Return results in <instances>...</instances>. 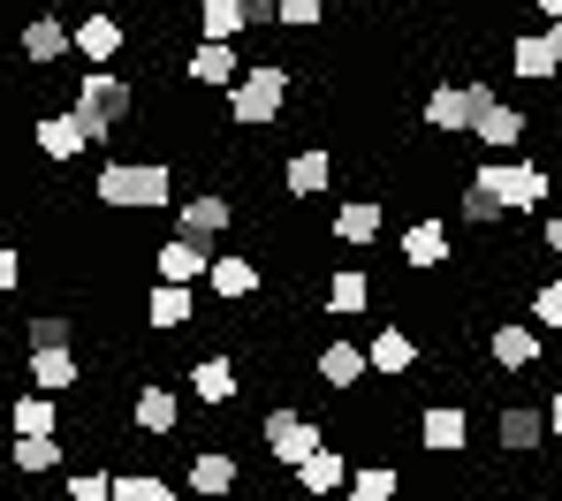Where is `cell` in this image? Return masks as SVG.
I'll use <instances>...</instances> for the list:
<instances>
[{"label": "cell", "instance_id": "1", "mask_svg": "<svg viewBox=\"0 0 562 501\" xmlns=\"http://www.w3.org/2000/svg\"><path fill=\"white\" fill-rule=\"evenodd\" d=\"M92 198L106 213H160V205H176V168L168 160H106Z\"/></svg>", "mask_w": 562, "mask_h": 501}, {"label": "cell", "instance_id": "2", "mask_svg": "<svg viewBox=\"0 0 562 501\" xmlns=\"http://www.w3.org/2000/svg\"><path fill=\"white\" fill-rule=\"evenodd\" d=\"M281 106H289V69L281 61H251L228 84V122L236 129H267V122H281Z\"/></svg>", "mask_w": 562, "mask_h": 501}, {"label": "cell", "instance_id": "3", "mask_svg": "<svg viewBox=\"0 0 562 501\" xmlns=\"http://www.w3.org/2000/svg\"><path fill=\"white\" fill-rule=\"evenodd\" d=\"M471 191H486L502 213H540L548 191H555V175H548V168H532V160H486V168L471 175Z\"/></svg>", "mask_w": 562, "mask_h": 501}, {"label": "cell", "instance_id": "4", "mask_svg": "<svg viewBox=\"0 0 562 501\" xmlns=\"http://www.w3.org/2000/svg\"><path fill=\"white\" fill-rule=\"evenodd\" d=\"M494 100V84H479V77H449V84H434L426 92V129L434 137H471V122H479V106Z\"/></svg>", "mask_w": 562, "mask_h": 501}, {"label": "cell", "instance_id": "5", "mask_svg": "<svg viewBox=\"0 0 562 501\" xmlns=\"http://www.w3.org/2000/svg\"><path fill=\"white\" fill-rule=\"evenodd\" d=\"M77 114L99 122V129L114 137V129L137 114V84H130V77H114V69H85V77H77Z\"/></svg>", "mask_w": 562, "mask_h": 501}, {"label": "cell", "instance_id": "6", "mask_svg": "<svg viewBox=\"0 0 562 501\" xmlns=\"http://www.w3.org/2000/svg\"><path fill=\"white\" fill-rule=\"evenodd\" d=\"M259 441H267V456H274L281 471H296L312 448H327V433L304 418V410H267V425H259Z\"/></svg>", "mask_w": 562, "mask_h": 501}, {"label": "cell", "instance_id": "7", "mask_svg": "<svg viewBox=\"0 0 562 501\" xmlns=\"http://www.w3.org/2000/svg\"><path fill=\"white\" fill-rule=\"evenodd\" d=\"M69 46L85 54V69H106V61L130 46V23H122L114 8H85V15L69 23Z\"/></svg>", "mask_w": 562, "mask_h": 501}, {"label": "cell", "instance_id": "8", "mask_svg": "<svg viewBox=\"0 0 562 501\" xmlns=\"http://www.w3.org/2000/svg\"><path fill=\"white\" fill-rule=\"evenodd\" d=\"M31 137H38V152H46V160H77V152L106 145V129L85 122L77 106H69V114H38V122H31Z\"/></svg>", "mask_w": 562, "mask_h": 501}, {"label": "cell", "instance_id": "9", "mask_svg": "<svg viewBox=\"0 0 562 501\" xmlns=\"http://www.w3.org/2000/svg\"><path fill=\"white\" fill-rule=\"evenodd\" d=\"M15 54H23L31 69H54V61L69 54V15H54V8H31V15H23V31H15Z\"/></svg>", "mask_w": 562, "mask_h": 501}, {"label": "cell", "instance_id": "10", "mask_svg": "<svg viewBox=\"0 0 562 501\" xmlns=\"http://www.w3.org/2000/svg\"><path fill=\"white\" fill-rule=\"evenodd\" d=\"M228 220H236V205L221 198V191H190V198H176V236H190V243H221Z\"/></svg>", "mask_w": 562, "mask_h": 501}, {"label": "cell", "instance_id": "11", "mask_svg": "<svg viewBox=\"0 0 562 501\" xmlns=\"http://www.w3.org/2000/svg\"><path fill=\"white\" fill-rule=\"evenodd\" d=\"M486 357H494L502 373H532V365H540V327H525V319H494Z\"/></svg>", "mask_w": 562, "mask_h": 501}, {"label": "cell", "instance_id": "12", "mask_svg": "<svg viewBox=\"0 0 562 501\" xmlns=\"http://www.w3.org/2000/svg\"><path fill=\"white\" fill-rule=\"evenodd\" d=\"M205 289H213L221 304L259 297V259H251V251H213V266H205Z\"/></svg>", "mask_w": 562, "mask_h": 501}, {"label": "cell", "instance_id": "13", "mask_svg": "<svg viewBox=\"0 0 562 501\" xmlns=\"http://www.w3.org/2000/svg\"><path fill=\"white\" fill-rule=\"evenodd\" d=\"M198 92H228L236 77H244V61H236V46H221V38H198L190 46V69H183Z\"/></svg>", "mask_w": 562, "mask_h": 501}, {"label": "cell", "instance_id": "14", "mask_svg": "<svg viewBox=\"0 0 562 501\" xmlns=\"http://www.w3.org/2000/svg\"><path fill=\"white\" fill-rule=\"evenodd\" d=\"M411 365H418V334L411 327H380L366 342V373H380V380H403Z\"/></svg>", "mask_w": 562, "mask_h": 501}, {"label": "cell", "instance_id": "15", "mask_svg": "<svg viewBox=\"0 0 562 501\" xmlns=\"http://www.w3.org/2000/svg\"><path fill=\"white\" fill-rule=\"evenodd\" d=\"M281 183H289V198H327V183H335V152H327V145H304V152H289Z\"/></svg>", "mask_w": 562, "mask_h": 501}, {"label": "cell", "instance_id": "16", "mask_svg": "<svg viewBox=\"0 0 562 501\" xmlns=\"http://www.w3.org/2000/svg\"><path fill=\"white\" fill-rule=\"evenodd\" d=\"M23 380H31L38 396H69V388L85 380V365H77V350H31V357H23Z\"/></svg>", "mask_w": 562, "mask_h": 501}, {"label": "cell", "instance_id": "17", "mask_svg": "<svg viewBox=\"0 0 562 501\" xmlns=\"http://www.w3.org/2000/svg\"><path fill=\"white\" fill-rule=\"evenodd\" d=\"M494 441H502L509 456H532V448L548 441V410H540V402H509V410L494 418Z\"/></svg>", "mask_w": 562, "mask_h": 501}, {"label": "cell", "instance_id": "18", "mask_svg": "<svg viewBox=\"0 0 562 501\" xmlns=\"http://www.w3.org/2000/svg\"><path fill=\"white\" fill-rule=\"evenodd\" d=\"M153 266H160V282L198 289V282H205V266H213V243H190V236H176V243H160V251H153Z\"/></svg>", "mask_w": 562, "mask_h": 501}, {"label": "cell", "instance_id": "19", "mask_svg": "<svg viewBox=\"0 0 562 501\" xmlns=\"http://www.w3.org/2000/svg\"><path fill=\"white\" fill-rule=\"evenodd\" d=\"M464 433H471V418L457 410V402H426V410H418V441H426V456H457Z\"/></svg>", "mask_w": 562, "mask_h": 501}, {"label": "cell", "instance_id": "20", "mask_svg": "<svg viewBox=\"0 0 562 501\" xmlns=\"http://www.w3.org/2000/svg\"><path fill=\"white\" fill-rule=\"evenodd\" d=\"M471 137H479L486 152H517V145H525V106L486 100V106H479V122H471Z\"/></svg>", "mask_w": 562, "mask_h": 501}, {"label": "cell", "instance_id": "21", "mask_svg": "<svg viewBox=\"0 0 562 501\" xmlns=\"http://www.w3.org/2000/svg\"><path fill=\"white\" fill-rule=\"evenodd\" d=\"M403 266L411 274H441L449 266V228L441 220H411L403 228Z\"/></svg>", "mask_w": 562, "mask_h": 501}, {"label": "cell", "instance_id": "22", "mask_svg": "<svg viewBox=\"0 0 562 501\" xmlns=\"http://www.w3.org/2000/svg\"><path fill=\"white\" fill-rule=\"evenodd\" d=\"M130 418H137V433H153V441H168V433H176V418H183V402H176V388H160V380H145V388H137V402H130Z\"/></svg>", "mask_w": 562, "mask_h": 501}, {"label": "cell", "instance_id": "23", "mask_svg": "<svg viewBox=\"0 0 562 501\" xmlns=\"http://www.w3.org/2000/svg\"><path fill=\"white\" fill-rule=\"evenodd\" d=\"M387 228V205L380 198H342L335 205V243H380Z\"/></svg>", "mask_w": 562, "mask_h": 501}, {"label": "cell", "instance_id": "24", "mask_svg": "<svg viewBox=\"0 0 562 501\" xmlns=\"http://www.w3.org/2000/svg\"><path fill=\"white\" fill-rule=\"evenodd\" d=\"M0 418H8V433H15V441H38V433H54V425H61V418H54V396H38V388L8 396Z\"/></svg>", "mask_w": 562, "mask_h": 501}, {"label": "cell", "instance_id": "25", "mask_svg": "<svg viewBox=\"0 0 562 501\" xmlns=\"http://www.w3.org/2000/svg\"><path fill=\"white\" fill-rule=\"evenodd\" d=\"M509 77H525V84H555L548 31H517V38H509Z\"/></svg>", "mask_w": 562, "mask_h": 501}, {"label": "cell", "instance_id": "26", "mask_svg": "<svg viewBox=\"0 0 562 501\" xmlns=\"http://www.w3.org/2000/svg\"><path fill=\"white\" fill-rule=\"evenodd\" d=\"M296 487H304V494H342V487H350L342 448H335V441H327V448H312V456L296 464Z\"/></svg>", "mask_w": 562, "mask_h": 501}, {"label": "cell", "instance_id": "27", "mask_svg": "<svg viewBox=\"0 0 562 501\" xmlns=\"http://www.w3.org/2000/svg\"><path fill=\"white\" fill-rule=\"evenodd\" d=\"M190 494H205V501L236 494V456L228 448H198L190 456Z\"/></svg>", "mask_w": 562, "mask_h": 501}, {"label": "cell", "instance_id": "28", "mask_svg": "<svg viewBox=\"0 0 562 501\" xmlns=\"http://www.w3.org/2000/svg\"><path fill=\"white\" fill-rule=\"evenodd\" d=\"M327 311H335V319L373 311V274H366V266H335V282H327Z\"/></svg>", "mask_w": 562, "mask_h": 501}, {"label": "cell", "instance_id": "29", "mask_svg": "<svg viewBox=\"0 0 562 501\" xmlns=\"http://www.w3.org/2000/svg\"><path fill=\"white\" fill-rule=\"evenodd\" d=\"M145 319H153L160 334H176V327H190V319H198V297H190V289H176V282H153V297H145Z\"/></svg>", "mask_w": 562, "mask_h": 501}, {"label": "cell", "instance_id": "30", "mask_svg": "<svg viewBox=\"0 0 562 501\" xmlns=\"http://www.w3.org/2000/svg\"><path fill=\"white\" fill-rule=\"evenodd\" d=\"M190 396L198 402H236V365H228V357H198V365H190Z\"/></svg>", "mask_w": 562, "mask_h": 501}, {"label": "cell", "instance_id": "31", "mask_svg": "<svg viewBox=\"0 0 562 501\" xmlns=\"http://www.w3.org/2000/svg\"><path fill=\"white\" fill-rule=\"evenodd\" d=\"M319 380H327V388H358V380H366V350H358V342H327V350H319Z\"/></svg>", "mask_w": 562, "mask_h": 501}, {"label": "cell", "instance_id": "32", "mask_svg": "<svg viewBox=\"0 0 562 501\" xmlns=\"http://www.w3.org/2000/svg\"><path fill=\"white\" fill-rule=\"evenodd\" d=\"M8 464H15L23 479H46V471H61V441H54V433H38V441H8Z\"/></svg>", "mask_w": 562, "mask_h": 501}, {"label": "cell", "instance_id": "33", "mask_svg": "<svg viewBox=\"0 0 562 501\" xmlns=\"http://www.w3.org/2000/svg\"><path fill=\"white\" fill-rule=\"evenodd\" d=\"M251 23H244V0H205L198 8V38H221V46H236Z\"/></svg>", "mask_w": 562, "mask_h": 501}, {"label": "cell", "instance_id": "34", "mask_svg": "<svg viewBox=\"0 0 562 501\" xmlns=\"http://www.w3.org/2000/svg\"><path fill=\"white\" fill-rule=\"evenodd\" d=\"M23 334H31V350H77V319L69 311H38V319H23Z\"/></svg>", "mask_w": 562, "mask_h": 501}, {"label": "cell", "instance_id": "35", "mask_svg": "<svg viewBox=\"0 0 562 501\" xmlns=\"http://www.w3.org/2000/svg\"><path fill=\"white\" fill-rule=\"evenodd\" d=\"M395 487H403L395 464H358L350 471V501H395Z\"/></svg>", "mask_w": 562, "mask_h": 501}, {"label": "cell", "instance_id": "36", "mask_svg": "<svg viewBox=\"0 0 562 501\" xmlns=\"http://www.w3.org/2000/svg\"><path fill=\"white\" fill-rule=\"evenodd\" d=\"M106 501H176V487H168V479H153V471H122Z\"/></svg>", "mask_w": 562, "mask_h": 501}, {"label": "cell", "instance_id": "37", "mask_svg": "<svg viewBox=\"0 0 562 501\" xmlns=\"http://www.w3.org/2000/svg\"><path fill=\"white\" fill-rule=\"evenodd\" d=\"M532 319H540L548 334H555V327H562V274H548V282L532 289Z\"/></svg>", "mask_w": 562, "mask_h": 501}, {"label": "cell", "instance_id": "38", "mask_svg": "<svg viewBox=\"0 0 562 501\" xmlns=\"http://www.w3.org/2000/svg\"><path fill=\"white\" fill-rule=\"evenodd\" d=\"M319 15H327V0H281V15H274V23H289V31H312Z\"/></svg>", "mask_w": 562, "mask_h": 501}, {"label": "cell", "instance_id": "39", "mask_svg": "<svg viewBox=\"0 0 562 501\" xmlns=\"http://www.w3.org/2000/svg\"><path fill=\"white\" fill-rule=\"evenodd\" d=\"M106 494H114L106 471H77V479H69V501H106Z\"/></svg>", "mask_w": 562, "mask_h": 501}, {"label": "cell", "instance_id": "40", "mask_svg": "<svg viewBox=\"0 0 562 501\" xmlns=\"http://www.w3.org/2000/svg\"><path fill=\"white\" fill-rule=\"evenodd\" d=\"M464 220H471V228H486V220H502V205L486 198V191H464Z\"/></svg>", "mask_w": 562, "mask_h": 501}, {"label": "cell", "instance_id": "41", "mask_svg": "<svg viewBox=\"0 0 562 501\" xmlns=\"http://www.w3.org/2000/svg\"><path fill=\"white\" fill-rule=\"evenodd\" d=\"M15 282H23V259H15V251H0V297H8Z\"/></svg>", "mask_w": 562, "mask_h": 501}, {"label": "cell", "instance_id": "42", "mask_svg": "<svg viewBox=\"0 0 562 501\" xmlns=\"http://www.w3.org/2000/svg\"><path fill=\"white\" fill-rule=\"evenodd\" d=\"M540 243H548V251H555V259H562V205H555V213H548V220H540Z\"/></svg>", "mask_w": 562, "mask_h": 501}, {"label": "cell", "instance_id": "43", "mask_svg": "<svg viewBox=\"0 0 562 501\" xmlns=\"http://www.w3.org/2000/svg\"><path fill=\"white\" fill-rule=\"evenodd\" d=\"M281 15V0H244V23H274Z\"/></svg>", "mask_w": 562, "mask_h": 501}, {"label": "cell", "instance_id": "44", "mask_svg": "<svg viewBox=\"0 0 562 501\" xmlns=\"http://www.w3.org/2000/svg\"><path fill=\"white\" fill-rule=\"evenodd\" d=\"M548 54H555V69H562V15L548 23Z\"/></svg>", "mask_w": 562, "mask_h": 501}, {"label": "cell", "instance_id": "45", "mask_svg": "<svg viewBox=\"0 0 562 501\" xmlns=\"http://www.w3.org/2000/svg\"><path fill=\"white\" fill-rule=\"evenodd\" d=\"M548 433H555V441H562V396L548 402Z\"/></svg>", "mask_w": 562, "mask_h": 501}, {"label": "cell", "instance_id": "46", "mask_svg": "<svg viewBox=\"0 0 562 501\" xmlns=\"http://www.w3.org/2000/svg\"><path fill=\"white\" fill-rule=\"evenodd\" d=\"M540 15H548V23H555V15H562V0H540Z\"/></svg>", "mask_w": 562, "mask_h": 501}, {"label": "cell", "instance_id": "47", "mask_svg": "<svg viewBox=\"0 0 562 501\" xmlns=\"http://www.w3.org/2000/svg\"><path fill=\"white\" fill-rule=\"evenodd\" d=\"M0 456H8V418H0Z\"/></svg>", "mask_w": 562, "mask_h": 501}, {"label": "cell", "instance_id": "48", "mask_svg": "<svg viewBox=\"0 0 562 501\" xmlns=\"http://www.w3.org/2000/svg\"><path fill=\"white\" fill-rule=\"evenodd\" d=\"M555 357H562V327H555Z\"/></svg>", "mask_w": 562, "mask_h": 501}, {"label": "cell", "instance_id": "49", "mask_svg": "<svg viewBox=\"0 0 562 501\" xmlns=\"http://www.w3.org/2000/svg\"><path fill=\"white\" fill-rule=\"evenodd\" d=\"M555 501H562V487H555Z\"/></svg>", "mask_w": 562, "mask_h": 501}]
</instances>
